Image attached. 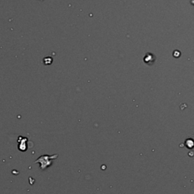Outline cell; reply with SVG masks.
Segmentation results:
<instances>
[{"label": "cell", "instance_id": "cell-2", "mask_svg": "<svg viewBox=\"0 0 194 194\" xmlns=\"http://www.w3.org/2000/svg\"><path fill=\"white\" fill-rule=\"evenodd\" d=\"M191 4L194 5V0H191Z\"/></svg>", "mask_w": 194, "mask_h": 194}, {"label": "cell", "instance_id": "cell-1", "mask_svg": "<svg viewBox=\"0 0 194 194\" xmlns=\"http://www.w3.org/2000/svg\"><path fill=\"white\" fill-rule=\"evenodd\" d=\"M155 57L154 55L152 53H146V55L144 57V62L148 64H153L155 62Z\"/></svg>", "mask_w": 194, "mask_h": 194}]
</instances>
